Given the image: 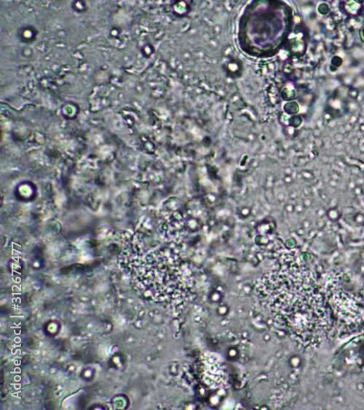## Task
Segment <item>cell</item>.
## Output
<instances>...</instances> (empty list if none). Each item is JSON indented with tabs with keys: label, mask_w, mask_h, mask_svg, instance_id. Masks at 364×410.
Listing matches in <instances>:
<instances>
[{
	"label": "cell",
	"mask_w": 364,
	"mask_h": 410,
	"mask_svg": "<svg viewBox=\"0 0 364 410\" xmlns=\"http://www.w3.org/2000/svg\"><path fill=\"white\" fill-rule=\"evenodd\" d=\"M360 36H361L363 41L364 42V28H363L361 32H360Z\"/></svg>",
	"instance_id": "1"
}]
</instances>
